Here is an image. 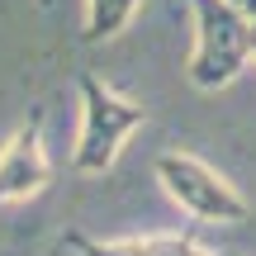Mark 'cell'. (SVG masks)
<instances>
[{
    "mask_svg": "<svg viewBox=\"0 0 256 256\" xmlns=\"http://www.w3.org/2000/svg\"><path fill=\"white\" fill-rule=\"evenodd\" d=\"M194 14V48L185 62V81L214 95L232 86L252 62V19L228 0H190Z\"/></svg>",
    "mask_w": 256,
    "mask_h": 256,
    "instance_id": "1",
    "label": "cell"
},
{
    "mask_svg": "<svg viewBox=\"0 0 256 256\" xmlns=\"http://www.w3.org/2000/svg\"><path fill=\"white\" fill-rule=\"evenodd\" d=\"M138 5L142 0H86V43H104V38H119L133 24Z\"/></svg>",
    "mask_w": 256,
    "mask_h": 256,
    "instance_id": "6",
    "label": "cell"
},
{
    "mask_svg": "<svg viewBox=\"0 0 256 256\" xmlns=\"http://www.w3.org/2000/svg\"><path fill=\"white\" fill-rule=\"evenodd\" d=\"M52 185V162L43 147V110L28 114L0 147V204H28Z\"/></svg>",
    "mask_w": 256,
    "mask_h": 256,
    "instance_id": "4",
    "label": "cell"
},
{
    "mask_svg": "<svg viewBox=\"0 0 256 256\" xmlns=\"http://www.w3.org/2000/svg\"><path fill=\"white\" fill-rule=\"evenodd\" d=\"M66 247L76 256H204V247L194 238H180V232H162V238H86V232H66Z\"/></svg>",
    "mask_w": 256,
    "mask_h": 256,
    "instance_id": "5",
    "label": "cell"
},
{
    "mask_svg": "<svg viewBox=\"0 0 256 256\" xmlns=\"http://www.w3.org/2000/svg\"><path fill=\"white\" fill-rule=\"evenodd\" d=\"M76 90H81V133H76L72 166L81 176H104L114 162H119V152L128 147V138L142 128L147 110L133 104L128 95H119L95 72L76 76Z\"/></svg>",
    "mask_w": 256,
    "mask_h": 256,
    "instance_id": "2",
    "label": "cell"
},
{
    "mask_svg": "<svg viewBox=\"0 0 256 256\" xmlns=\"http://www.w3.org/2000/svg\"><path fill=\"white\" fill-rule=\"evenodd\" d=\"M156 180H162L166 200L176 209H185L200 223H247V200L209 162H200L190 152H162L156 156Z\"/></svg>",
    "mask_w": 256,
    "mask_h": 256,
    "instance_id": "3",
    "label": "cell"
},
{
    "mask_svg": "<svg viewBox=\"0 0 256 256\" xmlns=\"http://www.w3.org/2000/svg\"><path fill=\"white\" fill-rule=\"evenodd\" d=\"M228 5H238V10H242L247 19H256V0H228Z\"/></svg>",
    "mask_w": 256,
    "mask_h": 256,
    "instance_id": "7",
    "label": "cell"
},
{
    "mask_svg": "<svg viewBox=\"0 0 256 256\" xmlns=\"http://www.w3.org/2000/svg\"><path fill=\"white\" fill-rule=\"evenodd\" d=\"M252 57H256V19H252Z\"/></svg>",
    "mask_w": 256,
    "mask_h": 256,
    "instance_id": "8",
    "label": "cell"
},
{
    "mask_svg": "<svg viewBox=\"0 0 256 256\" xmlns=\"http://www.w3.org/2000/svg\"><path fill=\"white\" fill-rule=\"evenodd\" d=\"M204 256H218V252H204Z\"/></svg>",
    "mask_w": 256,
    "mask_h": 256,
    "instance_id": "9",
    "label": "cell"
}]
</instances>
